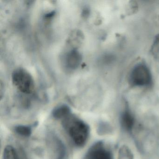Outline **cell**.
I'll return each mask as SVG.
<instances>
[{"label": "cell", "instance_id": "6da1fadb", "mask_svg": "<svg viewBox=\"0 0 159 159\" xmlns=\"http://www.w3.org/2000/svg\"><path fill=\"white\" fill-rule=\"evenodd\" d=\"M63 125L76 146L82 147L85 145L90 133L86 123L70 114L63 120Z\"/></svg>", "mask_w": 159, "mask_h": 159}, {"label": "cell", "instance_id": "7a4b0ae2", "mask_svg": "<svg viewBox=\"0 0 159 159\" xmlns=\"http://www.w3.org/2000/svg\"><path fill=\"white\" fill-rule=\"evenodd\" d=\"M12 81L14 86L23 93H31L34 91V79L25 69L18 68L15 70L12 74Z\"/></svg>", "mask_w": 159, "mask_h": 159}, {"label": "cell", "instance_id": "3957f363", "mask_svg": "<svg viewBox=\"0 0 159 159\" xmlns=\"http://www.w3.org/2000/svg\"><path fill=\"white\" fill-rule=\"evenodd\" d=\"M129 82L133 87H147L150 85L152 77L148 67L143 64L136 65L130 72Z\"/></svg>", "mask_w": 159, "mask_h": 159}, {"label": "cell", "instance_id": "277c9868", "mask_svg": "<svg viewBox=\"0 0 159 159\" xmlns=\"http://www.w3.org/2000/svg\"><path fill=\"white\" fill-rule=\"evenodd\" d=\"M84 159H111V156L103 143L99 142L94 144L89 149Z\"/></svg>", "mask_w": 159, "mask_h": 159}, {"label": "cell", "instance_id": "5b68a950", "mask_svg": "<svg viewBox=\"0 0 159 159\" xmlns=\"http://www.w3.org/2000/svg\"><path fill=\"white\" fill-rule=\"evenodd\" d=\"M82 60V56L77 50L73 49L67 53L64 58L65 66L69 70H75L79 67Z\"/></svg>", "mask_w": 159, "mask_h": 159}, {"label": "cell", "instance_id": "8992f818", "mask_svg": "<svg viewBox=\"0 0 159 159\" xmlns=\"http://www.w3.org/2000/svg\"><path fill=\"white\" fill-rule=\"evenodd\" d=\"M53 117L55 119H65L71 114V111L70 107L67 105L63 104L55 108L52 112Z\"/></svg>", "mask_w": 159, "mask_h": 159}, {"label": "cell", "instance_id": "52a82bcc", "mask_svg": "<svg viewBox=\"0 0 159 159\" xmlns=\"http://www.w3.org/2000/svg\"><path fill=\"white\" fill-rule=\"evenodd\" d=\"M134 123V117L132 114L126 111L124 112L121 117V123L123 126L127 130L132 129Z\"/></svg>", "mask_w": 159, "mask_h": 159}, {"label": "cell", "instance_id": "ba28073f", "mask_svg": "<svg viewBox=\"0 0 159 159\" xmlns=\"http://www.w3.org/2000/svg\"><path fill=\"white\" fill-rule=\"evenodd\" d=\"M15 131L21 136H30L32 134V128L30 126L26 125H17L15 127Z\"/></svg>", "mask_w": 159, "mask_h": 159}, {"label": "cell", "instance_id": "9c48e42d", "mask_svg": "<svg viewBox=\"0 0 159 159\" xmlns=\"http://www.w3.org/2000/svg\"><path fill=\"white\" fill-rule=\"evenodd\" d=\"M3 159H18L16 151L11 145H7L3 151Z\"/></svg>", "mask_w": 159, "mask_h": 159}, {"label": "cell", "instance_id": "30bf717a", "mask_svg": "<svg viewBox=\"0 0 159 159\" xmlns=\"http://www.w3.org/2000/svg\"><path fill=\"white\" fill-rule=\"evenodd\" d=\"M133 154L128 147L122 146L118 152V159H133Z\"/></svg>", "mask_w": 159, "mask_h": 159}, {"label": "cell", "instance_id": "8fae6325", "mask_svg": "<svg viewBox=\"0 0 159 159\" xmlns=\"http://www.w3.org/2000/svg\"><path fill=\"white\" fill-rule=\"evenodd\" d=\"M151 51L154 58L159 61V35L155 37Z\"/></svg>", "mask_w": 159, "mask_h": 159}]
</instances>
